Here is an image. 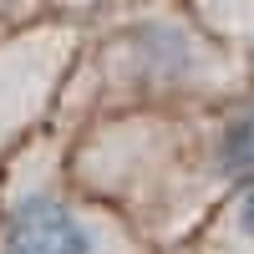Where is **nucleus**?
Masks as SVG:
<instances>
[{
    "label": "nucleus",
    "instance_id": "nucleus-1",
    "mask_svg": "<svg viewBox=\"0 0 254 254\" xmlns=\"http://www.w3.org/2000/svg\"><path fill=\"white\" fill-rule=\"evenodd\" d=\"M0 254H97V234L61 198L36 193L26 203H15V214L5 219Z\"/></svg>",
    "mask_w": 254,
    "mask_h": 254
},
{
    "label": "nucleus",
    "instance_id": "nucleus-2",
    "mask_svg": "<svg viewBox=\"0 0 254 254\" xmlns=\"http://www.w3.org/2000/svg\"><path fill=\"white\" fill-rule=\"evenodd\" d=\"M219 168H229V173H254V107H244L219 132Z\"/></svg>",
    "mask_w": 254,
    "mask_h": 254
},
{
    "label": "nucleus",
    "instance_id": "nucleus-3",
    "mask_svg": "<svg viewBox=\"0 0 254 254\" xmlns=\"http://www.w3.org/2000/svg\"><path fill=\"white\" fill-rule=\"evenodd\" d=\"M234 224H239V234L254 244V183L239 193V203H234Z\"/></svg>",
    "mask_w": 254,
    "mask_h": 254
}]
</instances>
